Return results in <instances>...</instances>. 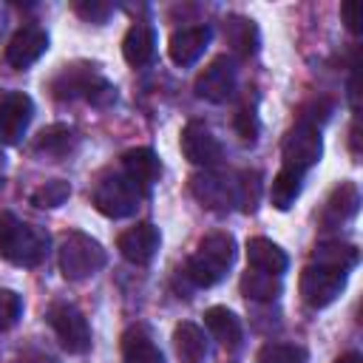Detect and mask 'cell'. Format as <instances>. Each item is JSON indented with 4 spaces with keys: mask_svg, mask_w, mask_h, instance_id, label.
I'll use <instances>...</instances> for the list:
<instances>
[{
    "mask_svg": "<svg viewBox=\"0 0 363 363\" xmlns=\"http://www.w3.org/2000/svg\"><path fill=\"white\" fill-rule=\"evenodd\" d=\"M48 252V235L11 213H0V258L14 267H37Z\"/></svg>",
    "mask_w": 363,
    "mask_h": 363,
    "instance_id": "6da1fadb",
    "label": "cell"
},
{
    "mask_svg": "<svg viewBox=\"0 0 363 363\" xmlns=\"http://www.w3.org/2000/svg\"><path fill=\"white\" fill-rule=\"evenodd\" d=\"M233 261H235V238L230 233H210L207 238H201L199 252L187 261L184 275L196 286L207 289L224 278Z\"/></svg>",
    "mask_w": 363,
    "mask_h": 363,
    "instance_id": "7a4b0ae2",
    "label": "cell"
},
{
    "mask_svg": "<svg viewBox=\"0 0 363 363\" xmlns=\"http://www.w3.org/2000/svg\"><path fill=\"white\" fill-rule=\"evenodd\" d=\"M51 94L57 99H74V96H85L94 105H111L116 99V88L99 77L94 68L88 65H65L54 79H51Z\"/></svg>",
    "mask_w": 363,
    "mask_h": 363,
    "instance_id": "3957f363",
    "label": "cell"
},
{
    "mask_svg": "<svg viewBox=\"0 0 363 363\" xmlns=\"http://www.w3.org/2000/svg\"><path fill=\"white\" fill-rule=\"evenodd\" d=\"M108 255L102 244L85 233H68L60 244V272L68 281H85L105 267Z\"/></svg>",
    "mask_w": 363,
    "mask_h": 363,
    "instance_id": "277c9868",
    "label": "cell"
},
{
    "mask_svg": "<svg viewBox=\"0 0 363 363\" xmlns=\"http://www.w3.org/2000/svg\"><path fill=\"white\" fill-rule=\"evenodd\" d=\"M91 201H94V207L102 216H108V218H125V216L136 213V207L142 201V190L125 173H108V176H102L96 182Z\"/></svg>",
    "mask_w": 363,
    "mask_h": 363,
    "instance_id": "5b68a950",
    "label": "cell"
},
{
    "mask_svg": "<svg viewBox=\"0 0 363 363\" xmlns=\"http://www.w3.org/2000/svg\"><path fill=\"white\" fill-rule=\"evenodd\" d=\"M48 323L57 332L60 343L71 354H85L91 349V326L74 303H54L48 309Z\"/></svg>",
    "mask_w": 363,
    "mask_h": 363,
    "instance_id": "8992f818",
    "label": "cell"
},
{
    "mask_svg": "<svg viewBox=\"0 0 363 363\" xmlns=\"http://www.w3.org/2000/svg\"><path fill=\"white\" fill-rule=\"evenodd\" d=\"M281 153H284V167H292V170H301V173L309 170L312 164L320 162V153H323L320 130L312 128V125L298 122V125L284 136Z\"/></svg>",
    "mask_w": 363,
    "mask_h": 363,
    "instance_id": "52a82bcc",
    "label": "cell"
},
{
    "mask_svg": "<svg viewBox=\"0 0 363 363\" xmlns=\"http://www.w3.org/2000/svg\"><path fill=\"white\" fill-rule=\"evenodd\" d=\"M301 298L312 306V309H323L329 306L346 286V272L332 269V267H320L312 264L301 272Z\"/></svg>",
    "mask_w": 363,
    "mask_h": 363,
    "instance_id": "ba28073f",
    "label": "cell"
},
{
    "mask_svg": "<svg viewBox=\"0 0 363 363\" xmlns=\"http://www.w3.org/2000/svg\"><path fill=\"white\" fill-rule=\"evenodd\" d=\"M196 96L207 102H227L235 94V62L230 57H216L196 77Z\"/></svg>",
    "mask_w": 363,
    "mask_h": 363,
    "instance_id": "9c48e42d",
    "label": "cell"
},
{
    "mask_svg": "<svg viewBox=\"0 0 363 363\" xmlns=\"http://www.w3.org/2000/svg\"><path fill=\"white\" fill-rule=\"evenodd\" d=\"M34 116V102L23 91L6 94L0 99V145H17Z\"/></svg>",
    "mask_w": 363,
    "mask_h": 363,
    "instance_id": "30bf717a",
    "label": "cell"
},
{
    "mask_svg": "<svg viewBox=\"0 0 363 363\" xmlns=\"http://www.w3.org/2000/svg\"><path fill=\"white\" fill-rule=\"evenodd\" d=\"M182 153L199 167H213L221 159V145L204 122H187L182 130Z\"/></svg>",
    "mask_w": 363,
    "mask_h": 363,
    "instance_id": "8fae6325",
    "label": "cell"
},
{
    "mask_svg": "<svg viewBox=\"0 0 363 363\" xmlns=\"http://www.w3.org/2000/svg\"><path fill=\"white\" fill-rule=\"evenodd\" d=\"M159 241H162L159 230H156L150 221H142V224L125 230V233L116 238V250L122 252L125 261L145 267V264H150L153 255L159 252Z\"/></svg>",
    "mask_w": 363,
    "mask_h": 363,
    "instance_id": "7c38bea8",
    "label": "cell"
},
{
    "mask_svg": "<svg viewBox=\"0 0 363 363\" xmlns=\"http://www.w3.org/2000/svg\"><path fill=\"white\" fill-rule=\"evenodd\" d=\"M48 51V34L37 26L20 28L6 45V62L11 68H28Z\"/></svg>",
    "mask_w": 363,
    "mask_h": 363,
    "instance_id": "4fadbf2b",
    "label": "cell"
},
{
    "mask_svg": "<svg viewBox=\"0 0 363 363\" xmlns=\"http://www.w3.org/2000/svg\"><path fill=\"white\" fill-rule=\"evenodd\" d=\"M210 26H187V28H179L173 37H170V45H167V54L176 65L187 68L193 62H199V57L207 51L210 45Z\"/></svg>",
    "mask_w": 363,
    "mask_h": 363,
    "instance_id": "5bb4252c",
    "label": "cell"
},
{
    "mask_svg": "<svg viewBox=\"0 0 363 363\" xmlns=\"http://www.w3.org/2000/svg\"><path fill=\"white\" fill-rule=\"evenodd\" d=\"M193 196L201 201V207L224 213L233 207V182L221 173H199L190 179Z\"/></svg>",
    "mask_w": 363,
    "mask_h": 363,
    "instance_id": "9a60e30c",
    "label": "cell"
},
{
    "mask_svg": "<svg viewBox=\"0 0 363 363\" xmlns=\"http://www.w3.org/2000/svg\"><path fill=\"white\" fill-rule=\"evenodd\" d=\"M204 326L224 349H238L244 340V326H241L238 315L227 306H210L204 312Z\"/></svg>",
    "mask_w": 363,
    "mask_h": 363,
    "instance_id": "2e32d148",
    "label": "cell"
},
{
    "mask_svg": "<svg viewBox=\"0 0 363 363\" xmlns=\"http://www.w3.org/2000/svg\"><path fill=\"white\" fill-rule=\"evenodd\" d=\"M122 173L142 187H150L162 176V162L150 147H133L122 156Z\"/></svg>",
    "mask_w": 363,
    "mask_h": 363,
    "instance_id": "e0dca14e",
    "label": "cell"
},
{
    "mask_svg": "<svg viewBox=\"0 0 363 363\" xmlns=\"http://www.w3.org/2000/svg\"><path fill=\"white\" fill-rule=\"evenodd\" d=\"M247 261H250L252 269L269 272V275H281V272H286V267H289L286 252H284L275 241L261 238V235L247 241Z\"/></svg>",
    "mask_w": 363,
    "mask_h": 363,
    "instance_id": "ac0fdd59",
    "label": "cell"
},
{
    "mask_svg": "<svg viewBox=\"0 0 363 363\" xmlns=\"http://www.w3.org/2000/svg\"><path fill=\"white\" fill-rule=\"evenodd\" d=\"M357 210H360V190H357V184L354 182H340L332 190V196H329V201L323 207V224H343V221L354 218Z\"/></svg>",
    "mask_w": 363,
    "mask_h": 363,
    "instance_id": "d6986e66",
    "label": "cell"
},
{
    "mask_svg": "<svg viewBox=\"0 0 363 363\" xmlns=\"http://www.w3.org/2000/svg\"><path fill=\"white\" fill-rule=\"evenodd\" d=\"M224 40H227V45H230L238 57H252V54L258 51L261 34H258V26H255L250 17L230 14V17L224 20Z\"/></svg>",
    "mask_w": 363,
    "mask_h": 363,
    "instance_id": "ffe728a7",
    "label": "cell"
},
{
    "mask_svg": "<svg viewBox=\"0 0 363 363\" xmlns=\"http://www.w3.org/2000/svg\"><path fill=\"white\" fill-rule=\"evenodd\" d=\"M122 54H125L128 65H133V68L147 65L153 60V54H156V31L150 26H145V23L130 26L125 40H122Z\"/></svg>",
    "mask_w": 363,
    "mask_h": 363,
    "instance_id": "44dd1931",
    "label": "cell"
},
{
    "mask_svg": "<svg viewBox=\"0 0 363 363\" xmlns=\"http://www.w3.org/2000/svg\"><path fill=\"white\" fill-rule=\"evenodd\" d=\"M122 363H164V354L145 326H130L122 335Z\"/></svg>",
    "mask_w": 363,
    "mask_h": 363,
    "instance_id": "7402d4cb",
    "label": "cell"
},
{
    "mask_svg": "<svg viewBox=\"0 0 363 363\" xmlns=\"http://www.w3.org/2000/svg\"><path fill=\"white\" fill-rule=\"evenodd\" d=\"M173 346H176V354L182 363H204L207 360V337L190 320H184L173 329Z\"/></svg>",
    "mask_w": 363,
    "mask_h": 363,
    "instance_id": "603a6c76",
    "label": "cell"
},
{
    "mask_svg": "<svg viewBox=\"0 0 363 363\" xmlns=\"http://www.w3.org/2000/svg\"><path fill=\"white\" fill-rule=\"evenodd\" d=\"M74 145H77V133H74L68 125H60V122L43 128V130L37 133V139H34V150H37L40 156H51V159L68 156V153L74 150Z\"/></svg>",
    "mask_w": 363,
    "mask_h": 363,
    "instance_id": "cb8c5ba5",
    "label": "cell"
},
{
    "mask_svg": "<svg viewBox=\"0 0 363 363\" xmlns=\"http://www.w3.org/2000/svg\"><path fill=\"white\" fill-rule=\"evenodd\" d=\"M301 187H303V173L292 170V167H281L272 179V187H269L272 207L275 210H289L295 204V199L301 196Z\"/></svg>",
    "mask_w": 363,
    "mask_h": 363,
    "instance_id": "d4e9b609",
    "label": "cell"
},
{
    "mask_svg": "<svg viewBox=\"0 0 363 363\" xmlns=\"http://www.w3.org/2000/svg\"><path fill=\"white\" fill-rule=\"evenodd\" d=\"M357 247L354 244H343V241H326V244H318L315 252H312V261L320 264V267H332V269H340V272H349L354 264H357Z\"/></svg>",
    "mask_w": 363,
    "mask_h": 363,
    "instance_id": "484cf974",
    "label": "cell"
},
{
    "mask_svg": "<svg viewBox=\"0 0 363 363\" xmlns=\"http://www.w3.org/2000/svg\"><path fill=\"white\" fill-rule=\"evenodd\" d=\"M241 292L250 301H275L281 295V275H269V272H244L241 278Z\"/></svg>",
    "mask_w": 363,
    "mask_h": 363,
    "instance_id": "4316f807",
    "label": "cell"
},
{
    "mask_svg": "<svg viewBox=\"0 0 363 363\" xmlns=\"http://www.w3.org/2000/svg\"><path fill=\"white\" fill-rule=\"evenodd\" d=\"M261 199V173L244 170L238 173V182H233V204L241 207V213H252Z\"/></svg>",
    "mask_w": 363,
    "mask_h": 363,
    "instance_id": "83f0119b",
    "label": "cell"
},
{
    "mask_svg": "<svg viewBox=\"0 0 363 363\" xmlns=\"http://www.w3.org/2000/svg\"><path fill=\"white\" fill-rule=\"evenodd\" d=\"M68 196H71V184L62 182V179H51V182L40 184V187L31 193V204H34V207H43V210H51V207L65 204Z\"/></svg>",
    "mask_w": 363,
    "mask_h": 363,
    "instance_id": "f1b7e54d",
    "label": "cell"
},
{
    "mask_svg": "<svg viewBox=\"0 0 363 363\" xmlns=\"http://www.w3.org/2000/svg\"><path fill=\"white\" fill-rule=\"evenodd\" d=\"M255 363H306V349L292 343H267L261 346Z\"/></svg>",
    "mask_w": 363,
    "mask_h": 363,
    "instance_id": "f546056e",
    "label": "cell"
},
{
    "mask_svg": "<svg viewBox=\"0 0 363 363\" xmlns=\"http://www.w3.org/2000/svg\"><path fill=\"white\" fill-rule=\"evenodd\" d=\"M23 315V298L14 289H0V332L11 329Z\"/></svg>",
    "mask_w": 363,
    "mask_h": 363,
    "instance_id": "4dcf8cb0",
    "label": "cell"
},
{
    "mask_svg": "<svg viewBox=\"0 0 363 363\" xmlns=\"http://www.w3.org/2000/svg\"><path fill=\"white\" fill-rule=\"evenodd\" d=\"M74 11L82 20H88V23H105L111 17L113 6L111 3H102V0H79V3H74Z\"/></svg>",
    "mask_w": 363,
    "mask_h": 363,
    "instance_id": "1f68e13d",
    "label": "cell"
},
{
    "mask_svg": "<svg viewBox=\"0 0 363 363\" xmlns=\"http://www.w3.org/2000/svg\"><path fill=\"white\" fill-rule=\"evenodd\" d=\"M235 133H238V139L244 145H252L258 139V119H255V113L250 108H241L235 113Z\"/></svg>",
    "mask_w": 363,
    "mask_h": 363,
    "instance_id": "d6a6232c",
    "label": "cell"
},
{
    "mask_svg": "<svg viewBox=\"0 0 363 363\" xmlns=\"http://www.w3.org/2000/svg\"><path fill=\"white\" fill-rule=\"evenodd\" d=\"M340 17H343V23H346V28H349L352 34H357V31H360V17H357V3H343V6H340Z\"/></svg>",
    "mask_w": 363,
    "mask_h": 363,
    "instance_id": "836d02e7",
    "label": "cell"
},
{
    "mask_svg": "<svg viewBox=\"0 0 363 363\" xmlns=\"http://www.w3.org/2000/svg\"><path fill=\"white\" fill-rule=\"evenodd\" d=\"M335 363H363V357H360L357 352H346V354H340Z\"/></svg>",
    "mask_w": 363,
    "mask_h": 363,
    "instance_id": "e575fe53",
    "label": "cell"
},
{
    "mask_svg": "<svg viewBox=\"0 0 363 363\" xmlns=\"http://www.w3.org/2000/svg\"><path fill=\"white\" fill-rule=\"evenodd\" d=\"M3 167H6V156H3V150H0V173H3Z\"/></svg>",
    "mask_w": 363,
    "mask_h": 363,
    "instance_id": "d590c367",
    "label": "cell"
},
{
    "mask_svg": "<svg viewBox=\"0 0 363 363\" xmlns=\"http://www.w3.org/2000/svg\"><path fill=\"white\" fill-rule=\"evenodd\" d=\"M0 31H3V23H0Z\"/></svg>",
    "mask_w": 363,
    "mask_h": 363,
    "instance_id": "8d00e7d4",
    "label": "cell"
}]
</instances>
